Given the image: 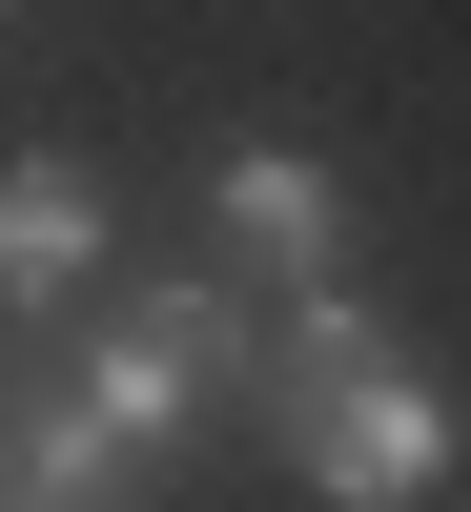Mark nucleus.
I'll return each instance as SVG.
<instances>
[{"label":"nucleus","mask_w":471,"mask_h":512,"mask_svg":"<svg viewBox=\"0 0 471 512\" xmlns=\"http://www.w3.org/2000/svg\"><path fill=\"white\" fill-rule=\"evenodd\" d=\"M205 246H226L246 287H287V308H308V287H349V205H328L308 144H226V164H205Z\"/></svg>","instance_id":"obj_3"},{"label":"nucleus","mask_w":471,"mask_h":512,"mask_svg":"<svg viewBox=\"0 0 471 512\" xmlns=\"http://www.w3.org/2000/svg\"><path fill=\"white\" fill-rule=\"evenodd\" d=\"M0 512H123V451L82 431V410H41V431L0 451Z\"/></svg>","instance_id":"obj_5"},{"label":"nucleus","mask_w":471,"mask_h":512,"mask_svg":"<svg viewBox=\"0 0 471 512\" xmlns=\"http://www.w3.org/2000/svg\"><path fill=\"white\" fill-rule=\"evenodd\" d=\"M0 287L103 308V164H0Z\"/></svg>","instance_id":"obj_4"},{"label":"nucleus","mask_w":471,"mask_h":512,"mask_svg":"<svg viewBox=\"0 0 471 512\" xmlns=\"http://www.w3.org/2000/svg\"><path fill=\"white\" fill-rule=\"evenodd\" d=\"M246 349H267V328H246L205 267L185 287H103V308H82V431L144 472V451H185L205 410H246Z\"/></svg>","instance_id":"obj_1"},{"label":"nucleus","mask_w":471,"mask_h":512,"mask_svg":"<svg viewBox=\"0 0 471 512\" xmlns=\"http://www.w3.org/2000/svg\"><path fill=\"white\" fill-rule=\"evenodd\" d=\"M287 472H308L328 512H431L451 492V390H431V369H349V390H328V410H287Z\"/></svg>","instance_id":"obj_2"}]
</instances>
